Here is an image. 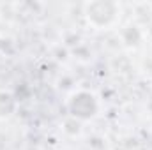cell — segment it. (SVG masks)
Instances as JSON below:
<instances>
[{
    "instance_id": "obj_2",
    "label": "cell",
    "mask_w": 152,
    "mask_h": 150,
    "mask_svg": "<svg viewBox=\"0 0 152 150\" xmlns=\"http://www.w3.org/2000/svg\"><path fill=\"white\" fill-rule=\"evenodd\" d=\"M69 110L75 118H88L97 111L96 97L88 92H78L75 97L69 101Z\"/></svg>"
},
{
    "instance_id": "obj_1",
    "label": "cell",
    "mask_w": 152,
    "mask_h": 150,
    "mask_svg": "<svg viewBox=\"0 0 152 150\" xmlns=\"http://www.w3.org/2000/svg\"><path fill=\"white\" fill-rule=\"evenodd\" d=\"M85 14L88 18V23H92L97 28H106L117 21L118 5L112 2H92L87 4Z\"/></svg>"
},
{
    "instance_id": "obj_3",
    "label": "cell",
    "mask_w": 152,
    "mask_h": 150,
    "mask_svg": "<svg viewBox=\"0 0 152 150\" xmlns=\"http://www.w3.org/2000/svg\"><path fill=\"white\" fill-rule=\"evenodd\" d=\"M16 110V101L9 92H0V118H9Z\"/></svg>"
}]
</instances>
